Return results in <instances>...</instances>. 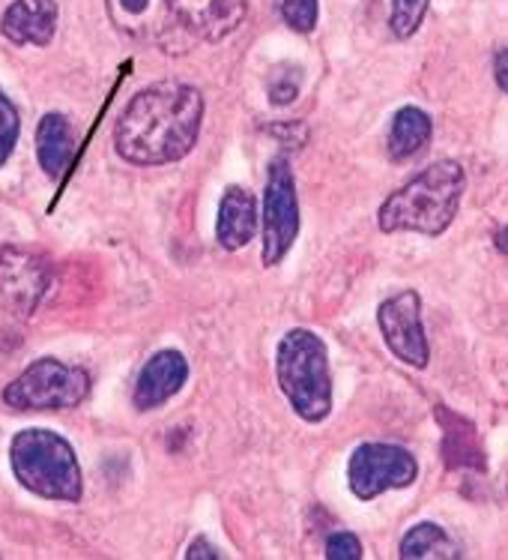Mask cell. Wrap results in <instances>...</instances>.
<instances>
[{
	"label": "cell",
	"instance_id": "cell-1",
	"mask_svg": "<svg viewBox=\"0 0 508 560\" xmlns=\"http://www.w3.org/2000/svg\"><path fill=\"white\" fill-rule=\"evenodd\" d=\"M201 124V91L182 81H162L126 105L114 148L132 165H168L192 153Z\"/></svg>",
	"mask_w": 508,
	"mask_h": 560
},
{
	"label": "cell",
	"instance_id": "cell-2",
	"mask_svg": "<svg viewBox=\"0 0 508 560\" xmlns=\"http://www.w3.org/2000/svg\"><path fill=\"white\" fill-rule=\"evenodd\" d=\"M463 189H466V172L461 168V162H434L386 198L377 213V225L383 234L416 231L425 237H440L458 217Z\"/></svg>",
	"mask_w": 508,
	"mask_h": 560
},
{
	"label": "cell",
	"instance_id": "cell-3",
	"mask_svg": "<svg viewBox=\"0 0 508 560\" xmlns=\"http://www.w3.org/2000/svg\"><path fill=\"white\" fill-rule=\"evenodd\" d=\"M275 381L296 417L323 423L332 413V369L327 342L315 330L284 332L275 348Z\"/></svg>",
	"mask_w": 508,
	"mask_h": 560
},
{
	"label": "cell",
	"instance_id": "cell-4",
	"mask_svg": "<svg viewBox=\"0 0 508 560\" xmlns=\"http://www.w3.org/2000/svg\"><path fill=\"white\" fill-rule=\"evenodd\" d=\"M10 458L15 480L22 482L27 492L48 498V501H81L84 482H81L79 458L67 438L48 429H24L12 438Z\"/></svg>",
	"mask_w": 508,
	"mask_h": 560
},
{
	"label": "cell",
	"instance_id": "cell-5",
	"mask_svg": "<svg viewBox=\"0 0 508 560\" xmlns=\"http://www.w3.org/2000/svg\"><path fill=\"white\" fill-rule=\"evenodd\" d=\"M91 393V375L81 366L46 357L24 369L3 389V401L15 411H69L79 408Z\"/></svg>",
	"mask_w": 508,
	"mask_h": 560
},
{
	"label": "cell",
	"instance_id": "cell-6",
	"mask_svg": "<svg viewBox=\"0 0 508 560\" xmlns=\"http://www.w3.org/2000/svg\"><path fill=\"white\" fill-rule=\"evenodd\" d=\"M299 195L287 156H275L263 192V267H275L299 237Z\"/></svg>",
	"mask_w": 508,
	"mask_h": 560
},
{
	"label": "cell",
	"instance_id": "cell-7",
	"mask_svg": "<svg viewBox=\"0 0 508 560\" xmlns=\"http://www.w3.org/2000/svg\"><path fill=\"white\" fill-rule=\"evenodd\" d=\"M418 480L416 456L398 444H359L347 462V486L359 501L410 489Z\"/></svg>",
	"mask_w": 508,
	"mask_h": 560
},
{
	"label": "cell",
	"instance_id": "cell-8",
	"mask_svg": "<svg viewBox=\"0 0 508 560\" xmlns=\"http://www.w3.org/2000/svg\"><path fill=\"white\" fill-rule=\"evenodd\" d=\"M377 324L383 332L386 348L413 369H425L430 360V345L422 320V298L416 288H404L377 310Z\"/></svg>",
	"mask_w": 508,
	"mask_h": 560
},
{
	"label": "cell",
	"instance_id": "cell-9",
	"mask_svg": "<svg viewBox=\"0 0 508 560\" xmlns=\"http://www.w3.org/2000/svg\"><path fill=\"white\" fill-rule=\"evenodd\" d=\"M51 282V264L24 249V246H3L0 249V303L15 318H31L46 298Z\"/></svg>",
	"mask_w": 508,
	"mask_h": 560
},
{
	"label": "cell",
	"instance_id": "cell-10",
	"mask_svg": "<svg viewBox=\"0 0 508 560\" xmlns=\"http://www.w3.org/2000/svg\"><path fill=\"white\" fill-rule=\"evenodd\" d=\"M180 27L206 43H222L246 19V0H168Z\"/></svg>",
	"mask_w": 508,
	"mask_h": 560
},
{
	"label": "cell",
	"instance_id": "cell-11",
	"mask_svg": "<svg viewBox=\"0 0 508 560\" xmlns=\"http://www.w3.org/2000/svg\"><path fill=\"white\" fill-rule=\"evenodd\" d=\"M189 381V363L180 351H158L144 363L141 375L135 381L132 405L138 411H153L162 408L165 401L174 399Z\"/></svg>",
	"mask_w": 508,
	"mask_h": 560
},
{
	"label": "cell",
	"instance_id": "cell-12",
	"mask_svg": "<svg viewBox=\"0 0 508 560\" xmlns=\"http://www.w3.org/2000/svg\"><path fill=\"white\" fill-rule=\"evenodd\" d=\"M105 10L114 27L135 43H158L177 24L168 0H105Z\"/></svg>",
	"mask_w": 508,
	"mask_h": 560
},
{
	"label": "cell",
	"instance_id": "cell-13",
	"mask_svg": "<svg viewBox=\"0 0 508 560\" xmlns=\"http://www.w3.org/2000/svg\"><path fill=\"white\" fill-rule=\"evenodd\" d=\"M0 31L15 46H48L57 31V3L55 0H12L3 12Z\"/></svg>",
	"mask_w": 508,
	"mask_h": 560
},
{
	"label": "cell",
	"instance_id": "cell-14",
	"mask_svg": "<svg viewBox=\"0 0 508 560\" xmlns=\"http://www.w3.org/2000/svg\"><path fill=\"white\" fill-rule=\"evenodd\" d=\"M258 198L246 186H227L218 205L215 219V237L227 252H237L249 246L255 231H258Z\"/></svg>",
	"mask_w": 508,
	"mask_h": 560
},
{
	"label": "cell",
	"instance_id": "cell-15",
	"mask_svg": "<svg viewBox=\"0 0 508 560\" xmlns=\"http://www.w3.org/2000/svg\"><path fill=\"white\" fill-rule=\"evenodd\" d=\"M75 148H79V138L75 129L63 115H46L39 120L36 129V156H39V168L48 177H60L67 172L72 160H75Z\"/></svg>",
	"mask_w": 508,
	"mask_h": 560
},
{
	"label": "cell",
	"instance_id": "cell-16",
	"mask_svg": "<svg viewBox=\"0 0 508 560\" xmlns=\"http://www.w3.org/2000/svg\"><path fill=\"white\" fill-rule=\"evenodd\" d=\"M430 136H434V124H430L428 112H422L416 105H406L392 117L389 136H386V150L395 162H406L428 148Z\"/></svg>",
	"mask_w": 508,
	"mask_h": 560
},
{
	"label": "cell",
	"instance_id": "cell-17",
	"mask_svg": "<svg viewBox=\"0 0 508 560\" xmlns=\"http://www.w3.org/2000/svg\"><path fill=\"white\" fill-rule=\"evenodd\" d=\"M437 420L442 423V462L449 465V468H470L473 465V458L479 465H485V458H482V444H479V435H475L473 423H466L463 417H458L449 408H437Z\"/></svg>",
	"mask_w": 508,
	"mask_h": 560
},
{
	"label": "cell",
	"instance_id": "cell-18",
	"mask_svg": "<svg viewBox=\"0 0 508 560\" xmlns=\"http://www.w3.org/2000/svg\"><path fill=\"white\" fill-rule=\"evenodd\" d=\"M398 555L404 560H454L461 558V546L437 522H418L404 534Z\"/></svg>",
	"mask_w": 508,
	"mask_h": 560
},
{
	"label": "cell",
	"instance_id": "cell-19",
	"mask_svg": "<svg viewBox=\"0 0 508 560\" xmlns=\"http://www.w3.org/2000/svg\"><path fill=\"white\" fill-rule=\"evenodd\" d=\"M428 12V0H392V15H389V27L398 39H410L416 34Z\"/></svg>",
	"mask_w": 508,
	"mask_h": 560
},
{
	"label": "cell",
	"instance_id": "cell-20",
	"mask_svg": "<svg viewBox=\"0 0 508 560\" xmlns=\"http://www.w3.org/2000/svg\"><path fill=\"white\" fill-rule=\"evenodd\" d=\"M275 7L296 34H311L317 27V0H275Z\"/></svg>",
	"mask_w": 508,
	"mask_h": 560
},
{
	"label": "cell",
	"instance_id": "cell-21",
	"mask_svg": "<svg viewBox=\"0 0 508 560\" xmlns=\"http://www.w3.org/2000/svg\"><path fill=\"white\" fill-rule=\"evenodd\" d=\"M19 132H22V120H19V112H15V105L3 96L0 91V165L10 160L12 148H15V141H19Z\"/></svg>",
	"mask_w": 508,
	"mask_h": 560
},
{
	"label": "cell",
	"instance_id": "cell-22",
	"mask_svg": "<svg viewBox=\"0 0 508 560\" xmlns=\"http://www.w3.org/2000/svg\"><path fill=\"white\" fill-rule=\"evenodd\" d=\"M323 555L327 560H359L365 551H362V542L347 530H332L323 542Z\"/></svg>",
	"mask_w": 508,
	"mask_h": 560
},
{
	"label": "cell",
	"instance_id": "cell-23",
	"mask_svg": "<svg viewBox=\"0 0 508 560\" xmlns=\"http://www.w3.org/2000/svg\"><path fill=\"white\" fill-rule=\"evenodd\" d=\"M299 93V84L296 81H279L270 88V103L272 105H291Z\"/></svg>",
	"mask_w": 508,
	"mask_h": 560
},
{
	"label": "cell",
	"instance_id": "cell-24",
	"mask_svg": "<svg viewBox=\"0 0 508 560\" xmlns=\"http://www.w3.org/2000/svg\"><path fill=\"white\" fill-rule=\"evenodd\" d=\"M203 558L218 560V558H222V555H218V551H215V546H210L206 539L198 537L192 542V546H189V551H186V560H203Z\"/></svg>",
	"mask_w": 508,
	"mask_h": 560
},
{
	"label": "cell",
	"instance_id": "cell-25",
	"mask_svg": "<svg viewBox=\"0 0 508 560\" xmlns=\"http://www.w3.org/2000/svg\"><path fill=\"white\" fill-rule=\"evenodd\" d=\"M494 79H497L499 91L508 93V48H499L494 55Z\"/></svg>",
	"mask_w": 508,
	"mask_h": 560
}]
</instances>
